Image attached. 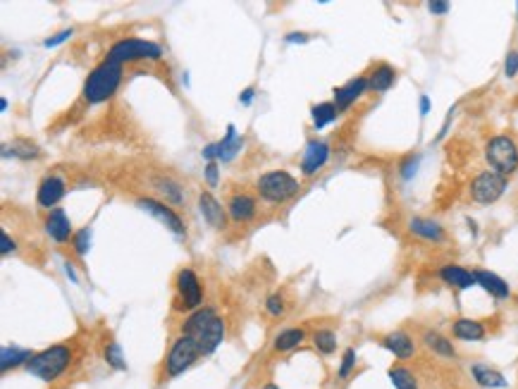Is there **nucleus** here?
<instances>
[{
  "instance_id": "ea45409f",
  "label": "nucleus",
  "mask_w": 518,
  "mask_h": 389,
  "mask_svg": "<svg viewBox=\"0 0 518 389\" xmlns=\"http://www.w3.org/2000/svg\"><path fill=\"white\" fill-rule=\"evenodd\" d=\"M206 181L211 189H216L218 186V162H208L206 165Z\"/></svg>"
},
{
  "instance_id": "72a5a7b5",
  "label": "nucleus",
  "mask_w": 518,
  "mask_h": 389,
  "mask_svg": "<svg viewBox=\"0 0 518 389\" xmlns=\"http://www.w3.org/2000/svg\"><path fill=\"white\" fill-rule=\"evenodd\" d=\"M105 361H108V366H112L115 370L127 368V363H124V359H122V349H119L115 342H110L108 347H105Z\"/></svg>"
},
{
  "instance_id": "8fccbe9b",
  "label": "nucleus",
  "mask_w": 518,
  "mask_h": 389,
  "mask_svg": "<svg viewBox=\"0 0 518 389\" xmlns=\"http://www.w3.org/2000/svg\"><path fill=\"white\" fill-rule=\"evenodd\" d=\"M263 389H280V387H277V385H273V382H270V385H265Z\"/></svg>"
},
{
  "instance_id": "f257e3e1",
  "label": "nucleus",
  "mask_w": 518,
  "mask_h": 389,
  "mask_svg": "<svg viewBox=\"0 0 518 389\" xmlns=\"http://www.w3.org/2000/svg\"><path fill=\"white\" fill-rule=\"evenodd\" d=\"M182 335L189 337L196 347L201 349V354L208 356L213 354L225 340V323L213 309H199L184 320L182 325Z\"/></svg>"
},
{
  "instance_id": "393cba45",
  "label": "nucleus",
  "mask_w": 518,
  "mask_h": 389,
  "mask_svg": "<svg viewBox=\"0 0 518 389\" xmlns=\"http://www.w3.org/2000/svg\"><path fill=\"white\" fill-rule=\"evenodd\" d=\"M256 213V201L251 196H246V193H237V196H232L230 201V215L232 220H237V222H246V220H251Z\"/></svg>"
},
{
  "instance_id": "79ce46f5",
  "label": "nucleus",
  "mask_w": 518,
  "mask_h": 389,
  "mask_svg": "<svg viewBox=\"0 0 518 389\" xmlns=\"http://www.w3.org/2000/svg\"><path fill=\"white\" fill-rule=\"evenodd\" d=\"M10 251H15V241L10 239V234H0V256H10Z\"/></svg>"
},
{
  "instance_id": "f03ea898",
  "label": "nucleus",
  "mask_w": 518,
  "mask_h": 389,
  "mask_svg": "<svg viewBox=\"0 0 518 389\" xmlns=\"http://www.w3.org/2000/svg\"><path fill=\"white\" fill-rule=\"evenodd\" d=\"M119 81H122V65L105 58L96 70L88 74L84 84V98L93 105L103 103V100L115 96V91L119 89Z\"/></svg>"
},
{
  "instance_id": "e433bc0d",
  "label": "nucleus",
  "mask_w": 518,
  "mask_h": 389,
  "mask_svg": "<svg viewBox=\"0 0 518 389\" xmlns=\"http://www.w3.org/2000/svg\"><path fill=\"white\" fill-rule=\"evenodd\" d=\"M504 74H507L509 79H514L518 74V50H509L507 53V60H504Z\"/></svg>"
},
{
  "instance_id": "a18cd8bd",
  "label": "nucleus",
  "mask_w": 518,
  "mask_h": 389,
  "mask_svg": "<svg viewBox=\"0 0 518 389\" xmlns=\"http://www.w3.org/2000/svg\"><path fill=\"white\" fill-rule=\"evenodd\" d=\"M428 112H430V96H425V93H423V96H420V115L425 117Z\"/></svg>"
},
{
  "instance_id": "412c9836",
  "label": "nucleus",
  "mask_w": 518,
  "mask_h": 389,
  "mask_svg": "<svg viewBox=\"0 0 518 389\" xmlns=\"http://www.w3.org/2000/svg\"><path fill=\"white\" fill-rule=\"evenodd\" d=\"M199 208H201V213H204V217L211 222V227L223 229L227 225L223 203H218V198L213 196V193H208V191L201 193V196H199Z\"/></svg>"
},
{
  "instance_id": "6e6552de",
  "label": "nucleus",
  "mask_w": 518,
  "mask_h": 389,
  "mask_svg": "<svg viewBox=\"0 0 518 389\" xmlns=\"http://www.w3.org/2000/svg\"><path fill=\"white\" fill-rule=\"evenodd\" d=\"M199 356H204V354H201V349L196 347L189 337L182 335L179 340L172 344V349H170V354H167L165 373L170 375V378H177V375H182L184 370L192 368Z\"/></svg>"
},
{
  "instance_id": "ddd939ff",
  "label": "nucleus",
  "mask_w": 518,
  "mask_h": 389,
  "mask_svg": "<svg viewBox=\"0 0 518 389\" xmlns=\"http://www.w3.org/2000/svg\"><path fill=\"white\" fill-rule=\"evenodd\" d=\"M327 158H330V146L325 141H308L306 153L301 158V172L311 177L318 170H323Z\"/></svg>"
},
{
  "instance_id": "423d86ee",
  "label": "nucleus",
  "mask_w": 518,
  "mask_h": 389,
  "mask_svg": "<svg viewBox=\"0 0 518 389\" xmlns=\"http://www.w3.org/2000/svg\"><path fill=\"white\" fill-rule=\"evenodd\" d=\"M163 48L146 39H122L108 50V60L112 62H131V60H160Z\"/></svg>"
},
{
  "instance_id": "58836bf2",
  "label": "nucleus",
  "mask_w": 518,
  "mask_h": 389,
  "mask_svg": "<svg viewBox=\"0 0 518 389\" xmlns=\"http://www.w3.org/2000/svg\"><path fill=\"white\" fill-rule=\"evenodd\" d=\"M72 34H74L72 29H65V31H60V34H55V36H48V39L43 41V46L55 48V46H60V43H65L67 39H72Z\"/></svg>"
},
{
  "instance_id": "cd10ccee",
  "label": "nucleus",
  "mask_w": 518,
  "mask_h": 389,
  "mask_svg": "<svg viewBox=\"0 0 518 389\" xmlns=\"http://www.w3.org/2000/svg\"><path fill=\"white\" fill-rule=\"evenodd\" d=\"M389 380L396 389H420L413 370H408L406 366H392L389 368Z\"/></svg>"
},
{
  "instance_id": "c9c22d12",
  "label": "nucleus",
  "mask_w": 518,
  "mask_h": 389,
  "mask_svg": "<svg viewBox=\"0 0 518 389\" xmlns=\"http://www.w3.org/2000/svg\"><path fill=\"white\" fill-rule=\"evenodd\" d=\"M74 249H77L79 256L88 253V249H91V229L84 227V229H79L77 234H74Z\"/></svg>"
},
{
  "instance_id": "4c0bfd02",
  "label": "nucleus",
  "mask_w": 518,
  "mask_h": 389,
  "mask_svg": "<svg viewBox=\"0 0 518 389\" xmlns=\"http://www.w3.org/2000/svg\"><path fill=\"white\" fill-rule=\"evenodd\" d=\"M265 309H268L270 316L280 318L282 313H284V301H282V297H277V294H273V297H268V301H265Z\"/></svg>"
},
{
  "instance_id": "09e8293b",
  "label": "nucleus",
  "mask_w": 518,
  "mask_h": 389,
  "mask_svg": "<svg viewBox=\"0 0 518 389\" xmlns=\"http://www.w3.org/2000/svg\"><path fill=\"white\" fill-rule=\"evenodd\" d=\"M0 110H8V98H0Z\"/></svg>"
},
{
  "instance_id": "7ed1b4c3",
  "label": "nucleus",
  "mask_w": 518,
  "mask_h": 389,
  "mask_svg": "<svg viewBox=\"0 0 518 389\" xmlns=\"http://www.w3.org/2000/svg\"><path fill=\"white\" fill-rule=\"evenodd\" d=\"M72 363V349L67 344H53V347L34 354L27 363V373L39 380H58Z\"/></svg>"
},
{
  "instance_id": "dca6fc26",
  "label": "nucleus",
  "mask_w": 518,
  "mask_h": 389,
  "mask_svg": "<svg viewBox=\"0 0 518 389\" xmlns=\"http://www.w3.org/2000/svg\"><path fill=\"white\" fill-rule=\"evenodd\" d=\"M365 91H368V79L356 77V79H351L349 84L334 89V100H332V103L337 105V110H346V108H351V105L356 103V100L361 98Z\"/></svg>"
},
{
  "instance_id": "f8f14e48",
  "label": "nucleus",
  "mask_w": 518,
  "mask_h": 389,
  "mask_svg": "<svg viewBox=\"0 0 518 389\" xmlns=\"http://www.w3.org/2000/svg\"><path fill=\"white\" fill-rule=\"evenodd\" d=\"M382 347L387 349L392 356H396L399 361H408L416 356V344L411 340L408 332H404V330H394V332H389V335H384Z\"/></svg>"
},
{
  "instance_id": "4be33fe9",
  "label": "nucleus",
  "mask_w": 518,
  "mask_h": 389,
  "mask_svg": "<svg viewBox=\"0 0 518 389\" xmlns=\"http://www.w3.org/2000/svg\"><path fill=\"white\" fill-rule=\"evenodd\" d=\"M423 344H425V347L430 349L435 356H440V359H447V361L457 359V349H454L452 340H449V337H445V335H440V332L425 330V332H423Z\"/></svg>"
},
{
  "instance_id": "a211bd4d",
  "label": "nucleus",
  "mask_w": 518,
  "mask_h": 389,
  "mask_svg": "<svg viewBox=\"0 0 518 389\" xmlns=\"http://www.w3.org/2000/svg\"><path fill=\"white\" fill-rule=\"evenodd\" d=\"M473 277H476V285L483 287L485 292L490 294V297H495L497 301H504L509 299V285L499 277L497 273H490V270H473Z\"/></svg>"
},
{
  "instance_id": "39448f33",
  "label": "nucleus",
  "mask_w": 518,
  "mask_h": 389,
  "mask_svg": "<svg viewBox=\"0 0 518 389\" xmlns=\"http://www.w3.org/2000/svg\"><path fill=\"white\" fill-rule=\"evenodd\" d=\"M256 189L261 193V198L270 201V203H282V201L292 198L294 193L299 191V181H296L289 172L273 170V172L261 174Z\"/></svg>"
},
{
  "instance_id": "f704fd0d",
  "label": "nucleus",
  "mask_w": 518,
  "mask_h": 389,
  "mask_svg": "<svg viewBox=\"0 0 518 389\" xmlns=\"http://www.w3.org/2000/svg\"><path fill=\"white\" fill-rule=\"evenodd\" d=\"M418 165H420V155H408L406 160H401V165H399V174H401V179H413V174L418 172Z\"/></svg>"
},
{
  "instance_id": "c03bdc74",
  "label": "nucleus",
  "mask_w": 518,
  "mask_h": 389,
  "mask_svg": "<svg viewBox=\"0 0 518 389\" xmlns=\"http://www.w3.org/2000/svg\"><path fill=\"white\" fill-rule=\"evenodd\" d=\"M284 41H287V43H306L308 36L306 34H287V36H284Z\"/></svg>"
},
{
  "instance_id": "c85d7f7f",
  "label": "nucleus",
  "mask_w": 518,
  "mask_h": 389,
  "mask_svg": "<svg viewBox=\"0 0 518 389\" xmlns=\"http://www.w3.org/2000/svg\"><path fill=\"white\" fill-rule=\"evenodd\" d=\"M303 337H306V332H303L301 328H289V330H284V332L277 335L275 349L277 351H292V349H296L303 342Z\"/></svg>"
},
{
  "instance_id": "6ab92c4d",
  "label": "nucleus",
  "mask_w": 518,
  "mask_h": 389,
  "mask_svg": "<svg viewBox=\"0 0 518 389\" xmlns=\"http://www.w3.org/2000/svg\"><path fill=\"white\" fill-rule=\"evenodd\" d=\"M62 196H65V179L50 174V177H46L39 184L36 201H39V205H43V208H53Z\"/></svg>"
},
{
  "instance_id": "37998d69",
  "label": "nucleus",
  "mask_w": 518,
  "mask_h": 389,
  "mask_svg": "<svg viewBox=\"0 0 518 389\" xmlns=\"http://www.w3.org/2000/svg\"><path fill=\"white\" fill-rule=\"evenodd\" d=\"M452 117H454V108L447 112V117H445V124H442V129H440V134H437V141H442L447 136V131H449L452 127Z\"/></svg>"
},
{
  "instance_id": "2eb2a0df",
  "label": "nucleus",
  "mask_w": 518,
  "mask_h": 389,
  "mask_svg": "<svg viewBox=\"0 0 518 389\" xmlns=\"http://www.w3.org/2000/svg\"><path fill=\"white\" fill-rule=\"evenodd\" d=\"M452 335L457 337L459 342H483L488 340V328L485 323L473 318H457L452 323Z\"/></svg>"
},
{
  "instance_id": "20e7f679",
  "label": "nucleus",
  "mask_w": 518,
  "mask_h": 389,
  "mask_svg": "<svg viewBox=\"0 0 518 389\" xmlns=\"http://www.w3.org/2000/svg\"><path fill=\"white\" fill-rule=\"evenodd\" d=\"M485 160H488L490 170L499 172L504 177L514 174L518 170V146L516 141L507 134H497L492 136L485 146Z\"/></svg>"
},
{
  "instance_id": "473e14b6",
  "label": "nucleus",
  "mask_w": 518,
  "mask_h": 389,
  "mask_svg": "<svg viewBox=\"0 0 518 389\" xmlns=\"http://www.w3.org/2000/svg\"><path fill=\"white\" fill-rule=\"evenodd\" d=\"M356 368V349L349 347L344 351V356H342V363H339V370H337V375H339V380H346L351 375V370Z\"/></svg>"
},
{
  "instance_id": "49530a36",
  "label": "nucleus",
  "mask_w": 518,
  "mask_h": 389,
  "mask_svg": "<svg viewBox=\"0 0 518 389\" xmlns=\"http://www.w3.org/2000/svg\"><path fill=\"white\" fill-rule=\"evenodd\" d=\"M239 100H242L244 105H249L251 100H254V89H246V91L242 93V96H239Z\"/></svg>"
},
{
  "instance_id": "b1692460",
  "label": "nucleus",
  "mask_w": 518,
  "mask_h": 389,
  "mask_svg": "<svg viewBox=\"0 0 518 389\" xmlns=\"http://www.w3.org/2000/svg\"><path fill=\"white\" fill-rule=\"evenodd\" d=\"M396 81V72L392 65H377L368 77V91L372 93H384L392 89V84Z\"/></svg>"
},
{
  "instance_id": "9d476101",
  "label": "nucleus",
  "mask_w": 518,
  "mask_h": 389,
  "mask_svg": "<svg viewBox=\"0 0 518 389\" xmlns=\"http://www.w3.org/2000/svg\"><path fill=\"white\" fill-rule=\"evenodd\" d=\"M136 203H139V208L146 210L148 215H153V217L160 220L167 229H172L177 237L187 234V227H184V222H182V217L177 215L172 208H167L165 203H160V201H155V198H139Z\"/></svg>"
},
{
  "instance_id": "de8ad7c7",
  "label": "nucleus",
  "mask_w": 518,
  "mask_h": 389,
  "mask_svg": "<svg viewBox=\"0 0 518 389\" xmlns=\"http://www.w3.org/2000/svg\"><path fill=\"white\" fill-rule=\"evenodd\" d=\"M65 270H67V275H69V277H72V282H77V275H74V270H72V265H69V263L65 265Z\"/></svg>"
},
{
  "instance_id": "1a4fd4ad",
  "label": "nucleus",
  "mask_w": 518,
  "mask_h": 389,
  "mask_svg": "<svg viewBox=\"0 0 518 389\" xmlns=\"http://www.w3.org/2000/svg\"><path fill=\"white\" fill-rule=\"evenodd\" d=\"M244 146V139L242 136H237V129H235V124H230L227 127V136L223 141H218V143H211V146H206L204 148V158L208 162H218V160H232L235 155L242 150Z\"/></svg>"
},
{
  "instance_id": "bb28decb",
  "label": "nucleus",
  "mask_w": 518,
  "mask_h": 389,
  "mask_svg": "<svg viewBox=\"0 0 518 389\" xmlns=\"http://www.w3.org/2000/svg\"><path fill=\"white\" fill-rule=\"evenodd\" d=\"M337 105L334 103H318L311 108V115H313V127L315 129H325L327 124H332L337 120Z\"/></svg>"
},
{
  "instance_id": "2f4dec72",
  "label": "nucleus",
  "mask_w": 518,
  "mask_h": 389,
  "mask_svg": "<svg viewBox=\"0 0 518 389\" xmlns=\"http://www.w3.org/2000/svg\"><path fill=\"white\" fill-rule=\"evenodd\" d=\"M10 155H15V158H22V160H31L39 155V146L31 141H24V139H17L10 143Z\"/></svg>"
},
{
  "instance_id": "9b49d317",
  "label": "nucleus",
  "mask_w": 518,
  "mask_h": 389,
  "mask_svg": "<svg viewBox=\"0 0 518 389\" xmlns=\"http://www.w3.org/2000/svg\"><path fill=\"white\" fill-rule=\"evenodd\" d=\"M177 292H179V299H182V304H184V309L199 311L204 294H201V285H199V277H196L194 270H189V268L179 270V275H177Z\"/></svg>"
},
{
  "instance_id": "0eeeda50",
  "label": "nucleus",
  "mask_w": 518,
  "mask_h": 389,
  "mask_svg": "<svg viewBox=\"0 0 518 389\" xmlns=\"http://www.w3.org/2000/svg\"><path fill=\"white\" fill-rule=\"evenodd\" d=\"M504 191H507V177L492 170L476 174V179L471 181V198L480 205L495 203V201L502 198Z\"/></svg>"
},
{
  "instance_id": "5701e85b",
  "label": "nucleus",
  "mask_w": 518,
  "mask_h": 389,
  "mask_svg": "<svg viewBox=\"0 0 518 389\" xmlns=\"http://www.w3.org/2000/svg\"><path fill=\"white\" fill-rule=\"evenodd\" d=\"M440 280L445 285L454 287V289H471L476 285V277H473L471 270L461 268V265H445L440 268Z\"/></svg>"
},
{
  "instance_id": "7c9ffc66",
  "label": "nucleus",
  "mask_w": 518,
  "mask_h": 389,
  "mask_svg": "<svg viewBox=\"0 0 518 389\" xmlns=\"http://www.w3.org/2000/svg\"><path fill=\"white\" fill-rule=\"evenodd\" d=\"M313 347L320 351V354L330 356L334 354V349H337V335H334L332 330H318L313 335Z\"/></svg>"
},
{
  "instance_id": "aec40b11",
  "label": "nucleus",
  "mask_w": 518,
  "mask_h": 389,
  "mask_svg": "<svg viewBox=\"0 0 518 389\" xmlns=\"http://www.w3.org/2000/svg\"><path fill=\"white\" fill-rule=\"evenodd\" d=\"M471 378L476 380L478 387L483 389H507L509 382L504 378L499 370L485 366V363H476V366H471Z\"/></svg>"
},
{
  "instance_id": "f3484780",
  "label": "nucleus",
  "mask_w": 518,
  "mask_h": 389,
  "mask_svg": "<svg viewBox=\"0 0 518 389\" xmlns=\"http://www.w3.org/2000/svg\"><path fill=\"white\" fill-rule=\"evenodd\" d=\"M46 232L55 244H67L69 234H72V222H69L67 213L62 208L50 210V215L46 217Z\"/></svg>"
},
{
  "instance_id": "c756f323",
  "label": "nucleus",
  "mask_w": 518,
  "mask_h": 389,
  "mask_svg": "<svg viewBox=\"0 0 518 389\" xmlns=\"http://www.w3.org/2000/svg\"><path fill=\"white\" fill-rule=\"evenodd\" d=\"M153 186L163 193V196H165V201H170V203H182V201H184V193H182L179 184H177V181H172V179L155 177L153 179Z\"/></svg>"
},
{
  "instance_id": "4468645a",
  "label": "nucleus",
  "mask_w": 518,
  "mask_h": 389,
  "mask_svg": "<svg viewBox=\"0 0 518 389\" xmlns=\"http://www.w3.org/2000/svg\"><path fill=\"white\" fill-rule=\"evenodd\" d=\"M408 229H411V234L420 237V239H425V241H432V244L447 241V232L437 222V220H430V217H411L408 220Z\"/></svg>"
},
{
  "instance_id": "a19ab883",
  "label": "nucleus",
  "mask_w": 518,
  "mask_h": 389,
  "mask_svg": "<svg viewBox=\"0 0 518 389\" xmlns=\"http://www.w3.org/2000/svg\"><path fill=\"white\" fill-rule=\"evenodd\" d=\"M428 10H430L432 15H447V12L452 10V5L445 3V0H432V3H428Z\"/></svg>"
},
{
  "instance_id": "a878e982",
  "label": "nucleus",
  "mask_w": 518,
  "mask_h": 389,
  "mask_svg": "<svg viewBox=\"0 0 518 389\" xmlns=\"http://www.w3.org/2000/svg\"><path fill=\"white\" fill-rule=\"evenodd\" d=\"M31 351H24L20 347H3V351H0V370L3 373H8L10 368H17V366H27L29 359H31Z\"/></svg>"
}]
</instances>
